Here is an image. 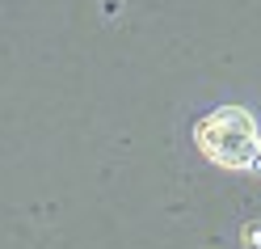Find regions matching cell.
Returning <instances> with one entry per match:
<instances>
[{"mask_svg": "<svg viewBox=\"0 0 261 249\" xmlns=\"http://www.w3.org/2000/svg\"><path fill=\"white\" fill-rule=\"evenodd\" d=\"M194 144L211 165L223 169H257L261 165V131L249 110L240 106H219L194 127Z\"/></svg>", "mask_w": 261, "mask_h": 249, "instance_id": "1", "label": "cell"}]
</instances>
